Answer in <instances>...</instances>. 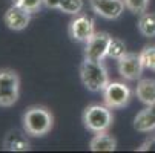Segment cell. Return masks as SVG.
I'll return each instance as SVG.
<instances>
[{
    "mask_svg": "<svg viewBox=\"0 0 155 153\" xmlns=\"http://www.w3.org/2000/svg\"><path fill=\"white\" fill-rule=\"evenodd\" d=\"M143 61L140 54L126 52L123 57L118 58V72L126 80H138L143 74Z\"/></svg>",
    "mask_w": 155,
    "mask_h": 153,
    "instance_id": "7",
    "label": "cell"
},
{
    "mask_svg": "<svg viewBox=\"0 0 155 153\" xmlns=\"http://www.w3.org/2000/svg\"><path fill=\"white\" fill-rule=\"evenodd\" d=\"M126 54V46L124 43L120 40V38H110V43H109V48H107V57H112V58H120Z\"/></svg>",
    "mask_w": 155,
    "mask_h": 153,
    "instance_id": "17",
    "label": "cell"
},
{
    "mask_svg": "<svg viewBox=\"0 0 155 153\" xmlns=\"http://www.w3.org/2000/svg\"><path fill=\"white\" fill-rule=\"evenodd\" d=\"M94 21L86 15L77 17L69 26V34L77 41H87L94 35Z\"/></svg>",
    "mask_w": 155,
    "mask_h": 153,
    "instance_id": "10",
    "label": "cell"
},
{
    "mask_svg": "<svg viewBox=\"0 0 155 153\" xmlns=\"http://www.w3.org/2000/svg\"><path fill=\"white\" fill-rule=\"evenodd\" d=\"M110 38L112 37L106 32H94V35L86 41L84 58L103 61V58L107 57V48H109Z\"/></svg>",
    "mask_w": 155,
    "mask_h": 153,
    "instance_id": "5",
    "label": "cell"
},
{
    "mask_svg": "<svg viewBox=\"0 0 155 153\" xmlns=\"http://www.w3.org/2000/svg\"><path fill=\"white\" fill-rule=\"evenodd\" d=\"M140 57H141V61H143V66L144 68L155 71V46L144 48L140 52Z\"/></svg>",
    "mask_w": 155,
    "mask_h": 153,
    "instance_id": "18",
    "label": "cell"
},
{
    "mask_svg": "<svg viewBox=\"0 0 155 153\" xmlns=\"http://www.w3.org/2000/svg\"><path fill=\"white\" fill-rule=\"evenodd\" d=\"M26 132H20V130L14 129L9 130L3 139V148L9 151H23L29 148V142L26 139Z\"/></svg>",
    "mask_w": 155,
    "mask_h": 153,
    "instance_id": "11",
    "label": "cell"
},
{
    "mask_svg": "<svg viewBox=\"0 0 155 153\" xmlns=\"http://www.w3.org/2000/svg\"><path fill=\"white\" fill-rule=\"evenodd\" d=\"M57 8L66 14H78L83 8V0H58Z\"/></svg>",
    "mask_w": 155,
    "mask_h": 153,
    "instance_id": "16",
    "label": "cell"
},
{
    "mask_svg": "<svg viewBox=\"0 0 155 153\" xmlns=\"http://www.w3.org/2000/svg\"><path fill=\"white\" fill-rule=\"evenodd\" d=\"M138 29L144 37H155V12H143L138 20Z\"/></svg>",
    "mask_w": 155,
    "mask_h": 153,
    "instance_id": "15",
    "label": "cell"
},
{
    "mask_svg": "<svg viewBox=\"0 0 155 153\" xmlns=\"http://www.w3.org/2000/svg\"><path fill=\"white\" fill-rule=\"evenodd\" d=\"M134 127L138 132H150L155 129V106H147L135 116Z\"/></svg>",
    "mask_w": 155,
    "mask_h": 153,
    "instance_id": "13",
    "label": "cell"
},
{
    "mask_svg": "<svg viewBox=\"0 0 155 153\" xmlns=\"http://www.w3.org/2000/svg\"><path fill=\"white\" fill-rule=\"evenodd\" d=\"M41 3H43V0H15V5H18L23 9L29 11L31 14L35 12L41 6Z\"/></svg>",
    "mask_w": 155,
    "mask_h": 153,
    "instance_id": "20",
    "label": "cell"
},
{
    "mask_svg": "<svg viewBox=\"0 0 155 153\" xmlns=\"http://www.w3.org/2000/svg\"><path fill=\"white\" fill-rule=\"evenodd\" d=\"M3 20H5V25L11 31H23L29 25V21H31V12L14 3L5 12Z\"/></svg>",
    "mask_w": 155,
    "mask_h": 153,
    "instance_id": "8",
    "label": "cell"
},
{
    "mask_svg": "<svg viewBox=\"0 0 155 153\" xmlns=\"http://www.w3.org/2000/svg\"><path fill=\"white\" fill-rule=\"evenodd\" d=\"M91 6L98 15L114 20L121 15L126 5L124 0H91Z\"/></svg>",
    "mask_w": 155,
    "mask_h": 153,
    "instance_id": "9",
    "label": "cell"
},
{
    "mask_svg": "<svg viewBox=\"0 0 155 153\" xmlns=\"http://www.w3.org/2000/svg\"><path fill=\"white\" fill-rule=\"evenodd\" d=\"M20 95V77L12 69H0V107H11Z\"/></svg>",
    "mask_w": 155,
    "mask_h": 153,
    "instance_id": "3",
    "label": "cell"
},
{
    "mask_svg": "<svg viewBox=\"0 0 155 153\" xmlns=\"http://www.w3.org/2000/svg\"><path fill=\"white\" fill-rule=\"evenodd\" d=\"M103 98L109 109L123 107L129 103L130 91L124 83H107V86L103 89Z\"/></svg>",
    "mask_w": 155,
    "mask_h": 153,
    "instance_id": "6",
    "label": "cell"
},
{
    "mask_svg": "<svg viewBox=\"0 0 155 153\" xmlns=\"http://www.w3.org/2000/svg\"><path fill=\"white\" fill-rule=\"evenodd\" d=\"M147 2H149V0H124V5H126V8L130 9L132 12H140V14H143V12L146 11Z\"/></svg>",
    "mask_w": 155,
    "mask_h": 153,
    "instance_id": "19",
    "label": "cell"
},
{
    "mask_svg": "<svg viewBox=\"0 0 155 153\" xmlns=\"http://www.w3.org/2000/svg\"><path fill=\"white\" fill-rule=\"evenodd\" d=\"M137 97L146 106H155V80L144 78L137 84Z\"/></svg>",
    "mask_w": 155,
    "mask_h": 153,
    "instance_id": "12",
    "label": "cell"
},
{
    "mask_svg": "<svg viewBox=\"0 0 155 153\" xmlns=\"http://www.w3.org/2000/svg\"><path fill=\"white\" fill-rule=\"evenodd\" d=\"M54 124V116L46 107L31 106L23 115V129L31 136H43L51 132Z\"/></svg>",
    "mask_w": 155,
    "mask_h": 153,
    "instance_id": "1",
    "label": "cell"
},
{
    "mask_svg": "<svg viewBox=\"0 0 155 153\" xmlns=\"http://www.w3.org/2000/svg\"><path fill=\"white\" fill-rule=\"evenodd\" d=\"M83 123L87 129L95 133L106 132L110 123H112V115H110L109 107L92 104L89 107H86V110L83 113Z\"/></svg>",
    "mask_w": 155,
    "mask_h": 153,
    "instance_id": "4",
    "label": "cell"
},
{
    "mask_svg": "<svg viewBox=\"0 0 155 153\" xmlns=\"http://www.w3.org/2000/svg\"><path fill=\"white\" fill-rule=\"evenodd\" d=\"M140 150H141V151H144V150H155V138L147 139V141L140 147Z\"/></svg>",
    "mask_w": 155,
    "mask_h": 153,
    "instance_id": "21",
    "label": "cell"
},
{
    "mask_svg": "<svg viewBox=\"0 0 155 153\" xmlns=\"http://www.w3.org/2000/svg\"><path fill=\"white\" fill-rule=\"evenodd\" d=\"M80 78L84 87L91 92H100L109 83L107 69L103 64V61L87 60L84 58L80 66Z\"/></svg>",
    "mask_w": 155,
    "mask_h": 153,
    "instance_id": "2",
    "label": "cell"
},
{
    "mask_svg": "<svg viewBox=\"0 0 155 153\" xmlns=\"http://www.w3.org/2000/svg\"><path fill=\"white\" fill-rule=\"evenodd\" d=\"M89 148L92 151H114L117 148V141L110 135H107L104 132H100L91 139Z\"/></svg>",
    "mask_w": 155,
    "mask_h": 153,
    "instance_id": "14",
    "label": "cell"
}]
</instances>
